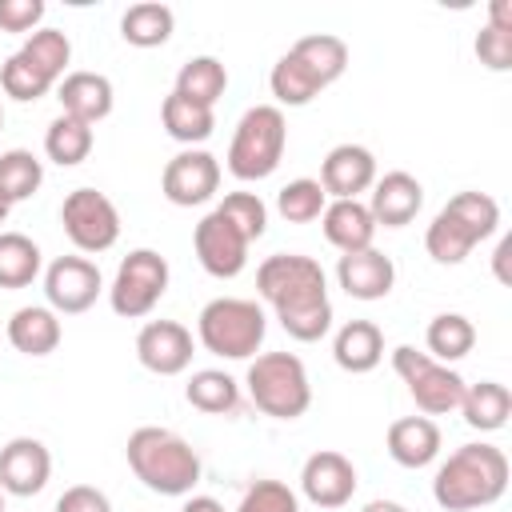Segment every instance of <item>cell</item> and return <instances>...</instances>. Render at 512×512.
I'll list each match as a JSON object with an SVG mask.
<instances>
[{"label":"cell","mask_w":512,"mask_h":512,"mask_svg":"<svg viewBox=\"0 0 512 512\" xmlns=\"http://www.w3.org/2000/svg\"><path fill=\"white\" fill-rule=\"evenodd\" d=\"M44 184V164L36 152L28 148H8L0 152V196L8 204H20L28 196H36Z\"/></svg>","instance_id":"cell-34"},{"label":"cell","mask_w":512,"mask_h":512,"mask_svg":"<svg viewBox=\"0 0 512 512\" xmlns=\"http://www.w3.org/2000/svg\"><path fill=\"white\" fill-rule=\"evenodd\" d=\"M424 344H428V356L432 360L456 364V360H464L476 348V324L464 312H440V316L428 320Z\"/></svg>","instance_id":"cell-29"},{"label":"cell","mask_w":512,"mask_h":512,"mask_svg":"<svg viewBox=\"0 0 512 512\" xmlns=\"http://www.w3.org/2000/svg\"><path fill=\"white\" fill-rule=\"evenodd\" d=\"M92 144H96L92 124L72 120V116H64V112H60V116L48 124V132H44V156H48L52 164H60V168L84 164V160L92 156Z\"/></svg>","instance_id":"cell-32"},{"label":"cell","mask_w":512,"mask_h":512,"mask_svg":"<svg viewBox=\"0 0 512 512\" xmlns=\"http://www.w3.org/2000/svg\"><path fill=\"white\" fill-rule=\"evenodd\" d=\"M44 12V0H0V32L32 36L36 28H44Z\"/></svg>","instance_id":"cell-41"},{"label":"cell","mask_w":512,"mask_h":512,"mask_svg":"<svg viewBox=\"0 0 512 512\" xmlns=\"http://www.w3.org/2000/svg\"><path fill=\"white\" fill-rule=\"evenodd\" d=\"M192 248H196V260L208 276L216 280H232L248 268V248L252 240L220 212L212 208L208 216H200V224L192 228Z\"/></svg>","instance_id":"cell-11"},{"label":"cell","mask_w":512,"mask_h":512,"mask_svg":"<svg viewBox=\"0 0 512 512\" xmlns=\"http://www.w3.org/2000/svg\"><path fill=\"white\" fill-rule=\"evenodd\" d=\"M0 512H4V488H0Z\"/></svg>","instance_id":"cell-48"},{"label":"cell","mask_w":512,"mask_h":512,"mask_svg":"<svg viewBox=\"0 0 512 512\" xmlns=\"http://www.w3.org/2000/svg\"><path fill=\"white\" fill-rule=\"evenodd\" d=\"M488 24L512 28V0H492V4H488Z\"/></svg>","instance_id":"cell-45"},{"label":"cell","mask_w":512,"mask_h":512,"mask_svg":"<svg viewBox=\"0 0 512 512\" xmlns=\"http://www.w3.org/2000/svg\"><path fill=\"white\" fill-rule=\"evenodd\" d=\"M184 400L208 416H232L240 408V384L220 368H200L184 384Z\"/></svg>","instance_id":"cell-30"},{"label":"cell","mask_w":512,"mask_h":512,"mask_svg":"<svg viewBox=\"0 0 512 512\" xmlns=\"http://www.w3.org/2000/svg\"><path fill=\"white\" fill-rule=\"evenodd\" d=\"M356 484V464L336 448L312 452L300 468V492L316 508H344L356 496Z\"/></svg>","instance_id":"cell-14"},{"label":"cell","mask_w":512,"mask_h":512,"mask_svg":"<svg viewBox=\"0 0 512 512\" xmlns=\"http://www.w3.org/2000/svg\"><path fill=\"white\" fill-rule=\"evenodd\" d=\"M4 336L20 356H52L64 340V324L48 304H24L8 316Z\"/></svg>","instance_id":"cell-21"},{"label":"cell","mask_w":512,"mask_h":512,"mask_svg":"<svg viewBox=\"0 0 512 512\" xmlns=\"http://www.w3.org/2000/svg\"><path fill=\"white\" fill-rule=\"evenodd\" d=\"M360 512H408L404 504H396V500H368Z\"/></svg>","instance_id":"cell-46"},{"label":"cell","mask_w":512,"mask_h":512,"mask_svg":"<svg viewBox=\"0 0 512 512\" xmlns=\"http://www.w3.org/2000/svg\"><path fill=\"white\" fill-rule=\"evenodd\" d=\"M0 88H4V96H12V100H20V104H28V100H40V96H48L52 88H56V80L48 76V72H40L20 48L0 64Z\"/></svg>","instance_id":"cell-36"},{"label":"cell","mask_w":512,"mask_h":512,"mask_svg":"<svg viewBox=\"0 0 512 512\" xmlns=\"http://www.w3.org/2000/svg\"><path fill=\"white\" fill-rule=\"evenodd\" d=\"M284 148H288V120L276 104H252L240 120H236V132H232V144H228V172L236 180H268L280 160H284Z\"/></svg>","instance_id":"cell-7"},{"label":"cell","mask_w":512,"mask_h":512,"mask_svg":"<svg viewBox=\"0 0 512 512\" xmlns=\"http://www.w3.org/2000/svg\"><path fill=\"white\" fill-rule=\"evenodd\" d=\"M508 252H512V236H500L496 256H492V268H496V280H500V284H508V280H512V276H508V268H504V264H508Z\"/></svg>","instance_id":"cell-43"},{"label":"cell","mask_w":512,"mask_h":512,"mask_svg":"<svg viewBox=\"0 0 512 512\" xmlns=\"http://www.w3.org/2000/svg\"><path fill=\"white\" fill-rule=\"evenodd\" d=\"M320 232L324 240L344 256V252H360L372 248L376 240V220L368 212L364 200H328L320 212Z\"/></svg>","instance_id":"cell-22"},{"label":"cell","mask_w":512,"mask_h":512,"mask_svg":"<svg viewBox=\"0 0 512 512\" xmlns=\"http://www.w3.org/2000/svg\"><path fill=\"white\" fill-rule=\"evenodd\" d=\"M172 28H176V12H172L168 4H160V0L132 4V8L120 16V36H124V44H132V48H160V44H168Z\"/></svg>","instance_id":"cell-28"},{"label":"cell","mask_w":512,"mask_h":512,"mask_svg":"<svg viewBox=\"0 0 512 512\" xmlns=\"http://www.w3.org/2000/svg\"><path fill=\"white\" fill-rule=\"evenodd\" d=\"M124 456H128V468L132 476L156 492V496H192V488L200 484V452L176 436L172 428H160V424H140L128 444H124Z\"/></svg>","instance_id":"cell-3"},{"label":"cell","mask_w":512,"mask_h":512,"mask_svg":"<svg viewBox=\"0 0 512 512\" xmlns=\"http://www.w3.org/2000/svg\"><path fill=\"white\" fill-rule=\"evenodd\" d=\"M288 52H292V60L316 80L320 92H324L328 84H336V80L344 76V68H348V44H344L340 36H332V32L300 36Z\"/></svg>","instance_id":"cell-25"},{"label":"cell","mask_w":512,"mask_h":512,"mask_svg":"<svg viewBox=\"0 0 512 512\" xmlns=\"http://www.w3.org/2000/svg\"><path fill=\"white\" fill-rule=\"evenodd\" d=\"M52 476V452L36 436H12L0 448V488L4 496H36Z\"/></svg>","instance_id":"cell-16"},{"label":"cell","mask_w":512,"mask_h":512,"mask_svg":"<svg viewBox=\"0 0 512 512\" xmlns=\"http://www.w3.org/2000/svg\"><path fill=\"white\" fill-rule=\"evenodd\" d=\"M268 336V316L256 300L216 296L196 316V340L220 360H252Z\"/></svg>","instance_id":"cell-5"},{"label":"cell","mask_w":512,"mask_h":512,"mask_svg":"<svg viewBox=\"0 0 512 512\" xmlns=\"http://www.w3.org/2000/svg\"><path fill=\"white\" fill-rule=\"evenodd\" d=\"M52 512H112V500L92 484H72L60 492Z\"/></svg>","instance_id":"cell-42"},{"label":"cell","mask_w":512,"mask_h":512,"mask_svg":"<svg viewBox=\"0 0 512 512\" xmlns=\"http://www.w3.org/2000/svg\"><path fill=\"white\" fill-rule=\"evenodd\" d=\"M476 60L492 72H508L512 68V28H496L484 24L476 32Z\"/></svg>","instance_id":"cell-40"},{"label":"cell","mask_w":512,"mask_h":512,"mask_svg":"<svg viewBox=\"0 0 512 512\" xmlns=\"http://www.w3.org/2000/svg\"><path fill=\"white\" fill-rule=\"evenodd\" d=\"M168 280H172L168 260L156 248H132L108 284V304L124 320H144L164 300Z\"/></svg>","instance_id":"cell-9"},{"label":"cell","mask_w":512,"mask_h":512,"mask_svg":"<svg viewBox=\"0 0 512 512\" xmlns=\"http://www.w3.org/2000/svg\"><path fill=\"white\" fill-rule=\"evenodd\" d=\"M392 368L408 384V396L416 400V408L424 416H448V412L460 408L468 380L452 364H440V360H432L428 352H420L412 344H396L392 348Z\"/></svg>","instance_id":"cell-8"},{"label":"cell","mask_w":512,"mask_h":512,"mask_svg":"<svg viewBox=\"0 0 512 512\" xmlns=\"http://www.w3.org/2000/svg\"><path fill=\"white\" fill-rule=\"evenodd\" d=\"M324 204H328V196H324L320 180H308V176L288 180V184L276 192V212H280L288 224H312V220H320Z\"/></svg>","instance_id":"cell-37"},{"label":"cell","mask_w":512,"mask_h":512,"mask_svg":"<svg viewBox=\"0 0 512 512\" xmlns=\"http://www.w3.org/2000/svg\"><path fill=\"white\" fill-rule=\"evenodd\" d=\"M248 400L272 420H300L312 408V380L296 352H260L244 376Z\"/></svg>","instance_id":"cell-6"},{"label":"cell","mask_w":512,"mask_h":512,"mask_svg":"<svg viewBox=\"0 0 512 512\" xmlns=\"http://www.w3.org/2000/svg\"><path fill=\"white\" fill-rule=\"evenodd\" d=\"M236 512H300V496L284 480H252Z\"/></svg>","instance_id":"cell-38"},{"label":"cell","mask_w":512,"mask_h":512,"mask_svg":"<svg viewBox=\"0 0 512 512\" xmlns=\"http://www.w3.org/2000/svg\"><path fill=\"white\" fill-rule=\"evenodd\" d=\"M56 100H60V112L72 116V120H84V124H100L112 116V104H116V92H112V80L104 72H68L60 84H56Z\"/></svg>","instance_id":"cell-20"},{"label":"cell","mask_w":512,"mask_h":512,"mask_svg":"<svg viewBox=\"0 0 512 512\" xmlns=\"http://www.w3.org/2000/svg\"><path fill=\"white\" fill-rule=\"evenodd\" d=\"M60 224L80 256H100L120 240V212L100 188H72L60 204Z\"/></svg>","instance_id":"cell-10"},{"label":"cell","mask_w":512,"mask_h":512,"mask_svg":"<svg viewBox=\"0 0 512 512\" xmlns=\"http://www.w3.org/2000/svg\"><path fill=\"white\" fill-rule=\"evenodd\" d=\"M8 212H12V204H8V200H4V196H0V224H4V220H8Z\"/></svg>","instance_id":"cell-47"},{"label":"cell","mask_w":512,"mask_h":512,"mask_svg":"<svg viewBox=\"0 0 512 512\" xmlns=\"http://www.w3.org/2000/svg\"><path fill=\"white\" fill-rule=\"evenodd\" d=\"M248 240H260L264 228H268V204L256 196V192H228L220 204H216Z\"/></svg>","instance_id":"cell-39"},{"label":"cell","mask_w":512,"mask_h":512,"mask_svg":"<svg viewBox=\"0 0 512 512\" xmlns=\"http://www.w3.org/2000/svg\"><path fill=\"white\" fill-rule=\"evenodd\" d=\"M256 292L272 304L280 328L292 340L312 344V340L328 336L332 300H328V276H324L320 260H312L304 252H276L256 268Z\"/></svg>","instance_id":"cell-1"},{"label":"cell","mask_w":512,"mask_h":512,"mask_svg":"<svg viewBox=\"0 0 512 512\" xmlns=\"http://www.w3.org/2000/svg\"><path fill=\"white\" fill-rule=\"evenodd\" d=\"M104 292V276L88 256H56L44 268V300L56 316H80Z\"/></svg>","instance_id":"cell-12"},{"label":"cell","mask_w":512,"mask_h":512,"mask_svg":"<svg viewBox=\"0 0 512 512\" xmlns=\"http://www.w3.org/2000/svg\"><path fill=\"white\" fill-rule=\"evenodd\" d=\"M376 184V156L364 144H336L320 164V188L328 200H360Z\"/></svg>","instance_id":"cell-17"},{"label":"cell","mask_w":512,"mask_h":512,"mask_svg":"<svg viewBox=\"0 0 512 512\" xmlns=\"http://www.w3.org/2000/svg\"><path fill=\"white\" fill-rule=\"evenodd\" d=\"M336 284L352 296V300H384L396 284V264L392 256H384L380 248H360V252H344L336 260Z\"/></svg>","instance_id":"cell-19"},{"label":"cell","mask_w":512,"mask_h":512,"mask_svg":"<svg viewBox=\"0 0 512 512\" xmlns=\"http://www.w3.org/2000/svg\"><path fill=\"white\" fill-rule=\"evenodd\" d=\"M160 124L176 144L200 148L216 128V112L196 104V100H188V96H180V92H168L164 104H160Z\"/></svg>","instance_id":"cell-26"},{"label":"cell","mask_w":512,"mask_h":512,"mask_svg":"<svg viewBox=\"0 0 512 512\" xmlns=\"http://www.w3.org/2000/svg\"><path fill=\"white\" fill-rule=\"evenodd\" d=\"M224 88H228V68L216 56H192V60L180 64L172 92H180V96H188V100H196L204 108H216Z\"/></svg>","instance_id":"cell-33"},{"label":"cell","mask_w":512,"mask_h":512,"mask_svg":"<svg viewBox=\"0 0 512 512\" xmlns=\"http://www.w3.org/2000/svg\"><path fill=\"white\" fill-rule=\"evenodd\" d=\"M180 512H228V508H224L216 496H184Z\"/></svg>","instance_id":"cell-44"},{"label":"cell","mask_w":512,"mask_h":512,"mask_svg":"<svg viewBox=\"0 0 512 512\" xmlns=\"http://www.w3.org/2000/svg\"><path fill=\"white\" fill-rule=\"evenodd\" d=\"M456 412H460L464 424L476 428V432H500V428L508 424V416H512V392H508L500 380L468 384Z\"/></svg>","instance_id":"cell-27"},{"label":"cell","mask_w":512,"mask_h":512,"mask_svg":"<svg viewBox=\"0 0 512 512\" xmlns=\"http://www.w3.org/2000/svg\"><path fill=\"white\" fill-rule=\"evenodd\" d=\"M424 208V184L412 176V172H384L376 176L372 184V196H368V212L376 220V228H404L416 220V212Z\"/></svg>","instance_id":"cell-18"},{"label":"cell","mask_w":512,"mask_h":512,"mask_svg":"<svg viewBox=\"0 0 512 512\" xmlns=\"http://www.w3.org/2000/svg\"><path fill=\"white\" fill-rule=\"evenodd\" d=\"M44 268V252L24 232H0V288H28Z\"/></svg>","instance_id":"cell-31"},{"label":"cell","mask_w":512,"mask_h":512,"mask_svg":"<svg viewBox=\"0 0 512 512\" xmlns=\"http://www.w3.org/2000/svg\"><path fill=\"white\" fill-rule=\"evenodd\" d=\"M508 456L496 444H460L432 476V500L444 512L488 508L508 492Z\"/></svg>","instance_id":"cell-2"},{"label":"cell","mask_w":512,"mask_h":512,"mask_svg":"<svg viewBox=\"0 0 512 512\" xmlns=\"http://www.w3.org/2000/svg\"><path fill=\"white\" fill-rule=\"evenodd\" d=\"M388 456L400 464V468H428L436 456H440V428L432 416H400L388 424Z\"/></svg>","instance_id":"cell-23"},{"label":"cell","mask_w":512,"mask_h":512,"mask_svg":"<svg viewBox=\"0 0 512 512\" xmlns=\"http://www.w3.org/2000/svg\"><path fill=\"white\" fill-rule=\"evenodd\" d=\"M332 360L344 372H352V376L372 372L384 360V332H380V324H372V320L340 324V332L332 336Z\"/></svg>","instance_id":"cell-24"},{"label":"cell","mask_w":512,"mask_h":512,"mask_svg":"<svg viewBox=\"0 0 512 512\" xmlns=\"http://www.w3.org/2000/svg\"><path fill=\"white\" fill-rule=\"evenodd\" d=\"M0 128H4V104H0Z\"/></svg>","instance_id":"cell-49"},{"label":"cell","mask_w":512,"mask_h":512,"mask_svg":"<svg viewBox=\"0 0 512 512\" xmlns=\"http://www.w3.org/2000/svg\"><path fill=\"white\" fill-rule=\"evenodd\" d=\"M136 360L156 376H180L192 364V332L180 320H148L136 332Z\"/></svg>","instance_id":"cell-15"},{"label":"cell","mask_w":512,"mask_h":512,"mask_svg":"<svg viewBox=\"0 0 512 512\" xmlns=\"http://www.w3.org/2000/svg\"><path fill=\"white\" fill-rule=\"evenodd\" d=\"M20 52L40 68V72H48L56 84L68 76V60H72V40H68V32H60V28H36L32 36H24V44H20Z\"/></svg>","instance_id":"cell-35"},{"label":"cell","mask_w":512,"mask_h":512,"mask_svg":"<svg viewBox=\"0 0 512 512\" xmlns=\"http://www.w3.org/2000/svg\"><path fill=\"white\" fill-rule=\"evenodd\" d=\"M216 188H220V160L204 148H180L160 172V192L176 208L208 204Z\"/></svg>","instance_id":"cell-13"},{"label":"cell","mask_w":512,"mask_h":512,"mask_svg":"<svg viewBox=\"0 0 512 512\" xmlns=\"http://www.w3.org/2000/svg\"><path fill=\"white\" fill-rule=\"evenodd\" d=\"M500 228V204L488 192H456L428 224L424 248L436 264H464L472 248Z\"/></svg>","instance_id":"cell-4"}]
</instances>
